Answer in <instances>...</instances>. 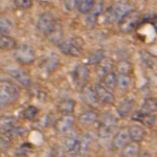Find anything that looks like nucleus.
Wrapping results in <instances>:
<instances>
[{
	"label": "nucleus",
	"instance_id": "nucleus-3",
	"mask_svg": "<svg viewBox=\"0 0 157 157\" xmlns=\"http://www.w3.org/2000/svg\"><path fill=\"white\" fill-rule=\"evenodd\" d=\"M60 52L68 57L77 58L80 57L83 52L84 48V40L80 37H72L68 38L66 40H63L58 45Z\"/></svg>",
	"mask_w": 157,
	"mask_h": 157
},
{
	"label": "nucleus",
	"instance_id": "nucleus-19",
	"mask_svg": "<svg viewBox=\"0 0 157 157\" xmlns=\"http://www.w3.org/2000/svg\"><path fill=\"white\" fill-rule=\"evenodd\" d=\"M46 38L48 39L49 42L54 43V44L59 45L63 41V26L62 24L57 22L55 26L52 27V30L47 34Z\"/></svg>",
	"mask_w": 157,
	"mask_h": 157
},
{
	"label": "nucleus",
	"instance_id": "nucleus-34",
	"mask_svg": "<svg viewBox=\"0 0 157 157\" xmlns=\"http://www.w3.org/2000/svg\"><path fill=\"white\" fill-rule=\"evenodd\" d=\"M14 27V24L13 22L6 17L2 16L1 20H0V30H1V34L4 35H9V33L11 32Z\"/></svg>",
	"mask_w": 157,
	"mask_h": 157
},
{
	"label": "nucleus",
	"instance_id": "nucleus-16",
	"mask_svg": "<svg viewBox=\"0 0 157 157\" xmlns=\"http://www.w3.org/2000/svg\"><path fill=\"white\" fill-rule=\"evenodd\" d=\"M132 120L138 121V123H140L141 125L146 126V127H152V126H154V124L156 121L154 114L144 112L143 110L134 112L132 114Z\"/></svg>",
	"mask_w": 157,
	"mask_h": 157
},
{
	"label": "nucleus",
	"instance_id": "nucleus-7",
	"mask_svg": "<svg viewBox=\"0 0 157 157\" xmlns=\"http://www.w3.org/2000/svg\"><path fill=\"white\" fill-rule=\"evenodd\" d=\"M57 23L55 17L50 13H42L39 16L37 21V29L39 33H41L44 36H47V34L52 30L55 24Z\"/></svg>",
	"mask_w": 157,
	"mask_h": 157
},
{
	"label": "nucleus",
	"instance_id": "nucleus-36",
	"mask_svg": "<svg viewBox=\"0 0 157 157\" xmlns=\"http://www.w3.org/2000/svg\"><path fill=\"white\" fill-rule=\"evenodd\" d=\"M25 133H26V129L23 127H20V126H16V127H14L3 134H6L10 137H20V136L24 135Z\"/></svg>",
	"mask_w": 157,
	"mask_h": 157
},
{
	"label": "nucleus",
	"instance_id": "nucleus-2",
	"mask_svg": "<svg viewBox=\"0 0 157 157\" xmlns=\"http://www.w3.org/2000/svg\"><path fill=\"white\" fill-rule=\"evenodd\" d=\"M20 97L18 86L11 81L2 80L0 84V104L1 106H10L16 103Z\"/></svg>",
	"mask_w": 157,
	"mask_h": 157
},
{
	"label": "nucleus",
	"instance_id": "nucleus-31",
	"mask_svg": "<svg viewBox=\"0 0 157 157\" xmlns=\"http://www.w3.org/2000/svg\"><path fill=\"white\" fill-rule=\"evenodd\" d=\"M105 58L106 57H105V52H104V49H101V48L97 49L90 54L89 58H88V63L91 65L97 66V65L100 64Z\"/></svg>",
	"mask_w": 157,
	"mask_h": 157
},
{
	"label": "nucleus",
	"instance_id": "nucleus-39",
	"mask_svg": "<svg viewBox=\"0 0 157 157\" xmlns=\"http://www.w3.org/2000/svg\"><path fill=\"white\" fill-rule=\"evenodd\" d=\"M32 149H33V146L30 145L29 143H24L23 145H21L19 147V149H18V151H17V155H19V156H23V155H26L29 152L32 151Z\"/></svg>",
	"mask_w": 157,
	"mask_h": 157
},
{
	"label": "nucleus",
	"instance_id": "nucleus-28",
	"mask_svg": "<svg viewBox=\"0 0 157 157\" xmlns=\"http://www.w3.org/2000/svg\"><path fill=\"white\" fill-rule=\"evenodd\" d=\"M139 146L138 143L132 141V143L127 144L123 149H121V155L124 157H133L138 153Z\"/></svg>",
	"mask_w": 157,
	"mask_h": 157
},
{
	"label": "nucleus",
	"instance_id": "nucleus-4",
	"mask_svg": "<svg viewBox=\"0 0 157 157\" xmlns=\"http://www.w3.org/2000/svg\"><path fill=\"white\" fill-rule=\"evenodd\" d=\"M116 126H117V118L110 112L105 113L100 124V127H98L100 138L102 140H107L110 137H112Z\"/></svg>",
	"mask_w": 157,
	"mask_h": 157
},
{
	"label": "nucleus",
	"instance_id": "nucleus-14",
	"mask_svg": "<svg viewBox=\"0 0 157 157\" xmlns=\"http://www.w3.org/2000/svg\"><path fill=\"white\" fill-rule=\"evenodd\" d=\"M103 9H104L103 1H100V2H98V3H95V6L93 7L92 11L87 15V17H86V19H85L86 25H87L88 29H93V27H94V25L97 24V22L98 20V17H100V15L103 13Z\"/></svg>",
	"mask_w": 157,
	"mask_h": 157
},
{
	"label": "nucleus",
	"instance_id": "nucleus-41",
	"mask_svg": "<svg viewBox=\"0 0 157 157\" xmlns=\"http://www.w3.org/2000/svg\"><path fill=\"white\" fill-rule=\"evenodd\" d=\"M138 157H151L150 154L148 153V152H144V153H141V154H139Z\"/></svg>",
	"mask_w": 157,
	"mask_h": 157
},
{
	"label": "nucleus",
	"instance_id": "nucleus-10",
	"mask_svg": "<svg viewBox=\"0 0 157 157\" xmlns=\"http://www.w3.org/2000/svg\"><path fill=\"white\" fill-rule=\"evenodd\" d=\"M82 98L85 104L91 108H98L101 105V100L98 98L95 89H92L90 86L86 85L82 88Z\"/></svg>",
	"mask_w": 157,
	"mask_h": 157
},
{
	"label": "nucleus",
	"instance_id": "nucleus-35",
	"mask_svg": "<svg viewBox=\"0 0 157 157\" xmlns=\"http://www.w3.org/2000/svg\"><path fill=\"white\" fill-rule=\"evenodd\" d=\"M58 66V60L57 58H48V59H45L44 64H43V68L46 70L47 72H52L54 70L57 69Z\"/></svg>",
	"mask_w": 157,
	"mask_h": 157
},
{
	"label": "nucleus",
	"instance_id": "nucleus-12",
	"mask_svg": "<svg viewBox=\"0 0 157 157\" xmlns=\"http://www.w3.org/2000/svg\"><path fill=\"white\" fill-rule=\"evenodd\" d=\"M129 129L128 128H121L118 131H116L115 135L112 139V147L114 149H123L127 144H129Z\"/></svg>",
	"mask_w": 157,
	"mask_h": 157
},
{
	"label": "nucleus",
	"instance_id": "nucleus-9",
	"mask_svg": "<svg viewBox=\"0 0 157 157\" xmlns=\"http://www.w3.org/2000/svg\"><path fill=\"white\" fill-rule=\"evenodd\" d=\"M7 73L22 87L27 88L32 85V78L29 73L22 68H11L7 70Z\"/></svg>",
	"mask_w": 157,
	"mask_h": 157
},
{
	"label": "nucleus",
	"instance_id": "nucleus-27",
	"mask_svg": "<svg viewBox=\"0 0 157 157\" xmlns=\"http://www.w3.org/2000/svg\"><path fill=\"white\" fill-rule=\"evenodd\" d=\"M102 84L105 86V87L109 88V89L113 90L114 88H116L117 86V75H116L115 72H110L108 75H106L102 80H101Z\"/></svg>",
	"mask_w": 157,
	"mask_h": 157
},
{
	"label": "nucleus",
	"instance_id": "nucleus-17",
	"mask_svg": "<svg viewBox=\"0 0 157 157\" xmlns=\"http://www.w3.org/2000/svg\"><path fill=\"white\" fill-rule=\"evenodd\" d=\"M134 106V101L131 100V98H123L120 103L116 106V112L120 117L125 118L132 112V109Z\"/></svg>",
	"mask_w": 157,
	"mask_h": 157
},
{
	"label": "nucleus",
	"instance_id": "nucleus-42",
	"mask_svg": "<svg viewBox=\"0 0 157 157\" xmlns=\"http://www.w3.org/2000/svg\"><path fill=\"white\" fill-rule=\"evenodd\" d=\"M40 1H42V2H50V1H52V0H40Z\"/></svg>",
	"mask_w": 157,
	"mask_h": 157
},
{
	"label": "nucleus",
	"instance_id": "nucleus-5",
	"mask_svg": "<svg viewBox=\"0 0 157 157\" xmlns=\"http://www.w3.org/2000/svg\"><path fill=\"white\" fill-rule=\"evenodd\" d=\"M14 57L21 65H30L36 60V52L29 44H21L16 47Z\"/></svg>",
	"mask_w": 157,
	"mask_h": 157
},
{
	"label": "nucleus",
	"instance_id": "nucleus-15",
	"mask_svg": "<svg viewBox=\"0 0 157 157\" xmlns=\"http://www.w3.org/2000/svg\"><path fill=\"white\" fill-rule=\"evenodd\" d=\"M115 67V63L111 58H105L100 64L97 65L95 68V71H97L98 77L102 80L106 75L112 72L113 68Z\"/></svg>",
	"mask_w": 157,
	"mask_h": 157
},
{
	"label": "nucleus",
	"instance_id": "nucleus-18",
	"mask_svg": "<svg viewBox=\"0 0 157 157\" xmlns=\"http://www.w3.org/2000/svg\"><path fill=\"white\" fill-rule=\"evenodd\" d=\"M130 139L135 143H141L147 135V131L141 125H132L128 128Z\"/></svg>",
	"mask_w": 157,
	"mask_h": 157
},
{
	"label": "nucleus",
	"instance_id": "nucleus-22",
	"mask_svg": "<svg viewBox=\"0 0 157 157\" xmlns=\"http://www.w3.org/2000/svg\"><path fill=\"white\" fill-rule=\"evenodd\" d=\"M98 120V114L94 110H87L81 113L78 116V121L83 125H92Z\"/></svg>",
	"mask_w": 157,
	"mask_h": 157
},
{
	"label": "nucleus",
	"instance_id": "nucleus-26",
	"mask_svg": "<svg viewBox=\"0 0 157 157\" xmlns=\"http://www.w3.org/2000/svg\"><path fill=\"white\" fill-rule=\"evenodd\" d=\"M116 71L118 75H131L133 72V65L128 60H121L115 64Z\"/></svg>",
	"mask_w": 157,
	"mask_h": 157
},
{
	"label": "nucleus",
	"instance_id": "nucleus-1",
	"mask_svg": "<svg viewBox=\"0 0 157 157\" xmlns=\"http://www.w3.org/2000/svg\"><path fill=\"white\" fill-rule=\"evenodd\" d=\"M132 11H134L132 4L128 1H120L106 10L104 13V21L109 24L120 23L121 20Z\"/></svg>",
	"mask_w": 157,
	"mask_h": 157
},
{
	"label": "nucleus",
	"instance_id": "nucleus-38",
	"mask_svg": "<svg viewBox=\"0 0 157 157\" xmlns=\"http://www.w3.org/2000/svg\"><path fill=\"white\" fill-rule=\"evenodd\" d=\"M81 0H65L64 2V6L67 11L72 12L75 10H78V6L80 4Z\"/></svg>",
	"mask_w": 157,
	"mask_h": 157
},
{
	"label": "nucleus",
	"instance_id": "nucleus-20",
	"mask_svg": "<svg viewBox=\"0 0 157 157\" xmlns=\"http://www.w3.org/2000/svg\"><path fill=\"white\" fill-rule=\"evenodd\" d=\"M67 136L65 138V148L67 149V151L69 153L72 152H78L80 150V140L78 139V136L75 135V133H69L67 132Z\"/></svg>",
	"mask_w": 157,
	"mask_h": 157
},
{
	"label": "nucleus",
	"instance_id": "nucleus-23",
	"mask_svg": "<svg viewBox=\"0 0 157 157\" xmlns=\"http://www.w3.org/2000/svg\"><path fill=\"white\" fill-rule=\"evenodd\" d=\"M75 101L71 98H65V100L61 101L58 105V109L62 114H72L75 108Z\"/></svg>",
	"mask_w": 157,
	"mask_h": 157
},
{
	"label": "nucleus",
	"instance_id": "nucleus-30",
	"mask_svg": "<svg viewBox=\"0 0 157 157\" xmlns=\"http://www.w3.org/2000/svg\"><path fill=\"white\" fill-rule=\"evenodd\" d=\"M95 6V0H81L78 11L82 15H88Z\"/></svg>",
	"mask_w": 157,
	"mask_h": 157
},
{
	"label": "nucleus",
	"instance_id": "nucleus-8",
	"mask_svg": "<svg viewBox=\"0 0 157 157\" xmlns=\"http://www.w3.org/2000/svg\"><path fill=\"white\" fill-rule=\"evenodd\" d=\"M89 68L85 64H78L72 71V78L75 84L82 89L84 86H86V83L89 78Z\"/></svg>",
	"mask_w": 157,
	"mask_h": 157
},
{
	"label": "nucleus",
	"instance_id": "nucleus-32",
	"mask_svg": "<svg viewBox=\"0 0 157 157\" xmlns=\"http://www.w3.org/2000/svg\"><path fill=\"white\" fill-rule=\"evenodd\" d=\"M22 117L26 121H34L37 118L38 114H39V110L36 106H33V105H29L27 106L26 108L23 109L22 111Z\"/></svg>",
	"mask_w": 157,
	"mask_h": 157
},
{
	"label": "nucleus",
	"instance_id": "nucleus-40",
	"mask_svg": "<svg viewBox=\"0 0 157 157\" xmlns=\"http://www.w3.org/2000/svg\"><path fill=\"white\" fill-rule=\"evenodd\" d=\"M10 146H11V137H10L9 135H6V134L2 133V135H1V143H0L1 150L4 152V151L7 150V149L10 148Z\"/></svg>",
	"mask_w": 157,
	"mask_h": 157
},
{
	"label": "nucleus",
	"instance_id": "nucleus-29",
	"mask_svg": "<svg viewBox=\"0 0 157 157\" xmlns=\"http://www.w3.org/2000/svg\"><path fill=\"white\" fill-rule=\"evenodd\" d=\"M141 110L144 112L151 113V114H154L155 112H157V98H146L143 106H141Z\"/></svg>",
	"mask_w": 157,
	"mask_h": 157
},
{
	"label": "nucleus",
	"instance_id": "nucleus-21",
	"mask_svg": "<svg viewBox=\"0 0 157 157\" xmlns=\"http://www.w3.org/2000/svg\"><path fill=\"white\" fill-rule=\"evenodd\" d=\"M17 47V40L15 38L11 37L10 35L1 34L0 36V48L3 52L14 50Z\"/></svg>",
	"mask_w": 157,
	"mask_h": 157
},
{
	"label": "nucleus",
	"instance_id": "nucleus-33",
	"mask_svg": "<svg viewBox=\"0 0 157 157\" xmlns=\"http://www.w3.org/2000/svg\"><path fill=\"white\" fill-rule=\"evenodd\" d=\"M132 78L131 75H117V87H120L123 90H127L131 86Z\"/></svg>",
	"mask_w": 157,
	"mask_h": 157
},
{
	"label": "nucleus",
	"instance_id": "nucleus-25",
	"mask_svg": "<svg viewBox=\"0 0 157 157\" xmlns=\"http://www.w3.org/2000/svg\"><path fill=\"white\" fill-rule=\"evenodd\" d=\"M16 126H18V121H17L15 116H2L1 117L0 128H1L2 133L7 132V131L16 127Z\"/></svg>",
	"mask_w": 157,
	"mask_h": 157
},
{
	"label": "nucleus",
	"instance_id": "nucleus-37",
	"mask_svg": "<svg viewBox=\"0 0 157 157\" xmlns=\"http://www.w3.org/2000/svg\"><path fill=\"white\" fill-rule=\"evenodd\" d=\"M34 0H14L15 6L18 10H29L33 6Z\"/></svg>",
	"mask_w": 157,
	"mask_h": 157
},
{
	"label": "nucleus",
	"instance_id": "nucleus-6",
	"mask_svg": "<svg viewBox=\"0 0 157 157\" xmlns=\"http://www.w3.org/2000/svg\"><path fill=\"white\" fill-rule=\"evenodd\" d=\"M140 20V14L137 11H132L129 13L128 15H126L123 19L121 20V22L118 23L121 32L123 33H131L136 29V26L138 25V22Z\"/></svg>",
	"mask_w": 157,
	"mask_h": 157
},
{
	"label": "nucleus",
	"instance_id": "nucleus-24",
	"mask_svg": "<svg viewBox=\"0 0 157 157\" xmlns=\"http://www.w3.org/2000/svg\"><path fill=\"white\" fill-rule=\"evenodd\" d=\"M92 140H93L92 133L87 132L83 135L82 139L80 140V150H78V153L81 155H86L88 153V151H89L91 147V144H92Z\"/></svg>",
	"mask_w": 157,
	"mask_h": 157
},
{
	"label": "nucleus",
	"instance_id": "nucleus-13",
	"mask_svg": "<svg viewBox=\"0 0 157 157\" xmlns=\"http://www.w3.org/2000/svg\"><path fill=\"white\" fill-rule=\"evenodd\" d=\"M75 124V117L72 114H63L56 123V129L60 133H67L72 128Z\"/></svg>",
	"mask_w": 157,
	"mask_h": 157
},
{
	"label": "nucleus",
	"instance_id": "nucleus-11",
	"mask_svg": "<svg viewBox=\"0 0 157 157\" xmlns=\"http://www.w3.org/2000/svg\"><path fill=\"white\" fill-rule=\"evenodd\" d=\"M95 91H97V94L98 98L101 100V102L105 105H113L115 103V97L113 94V92H111V89L105 87L102 83H98L95 85Z\"/></svg>",
	"mask_w": 157,
	"mask_h": 157
}]
</instances>
